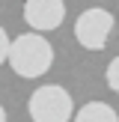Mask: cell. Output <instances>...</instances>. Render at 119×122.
<instances>
[{
	"instance_id": "1",
	"label": "cell",
	"mask_w": 119,
	"mask_h": 122,
	"mask_svg": "<svg viewBox=\"0 0 119 122\" xmlns=\"http://www.w3.org/2000/svg\"><path fill=\"white\" fill-rule=\"evenodd\" d=\"M6 63L12 66V71L18 77L33 81V77H42L54 66V48L42 33H21L18 39L9 42Z\"/></svg>"
},
{
	"instance_id": "2",
	"label": "cell",
	"mask_w": 119,
	"mask_h": 122,
	"mask_svg": "<svg viewBox=\"0 0 119 122\" xmlns=\"http://www.w3.org/2000/svg\"><path fill=\"white\" fill-rule=\"evenodd\" d=\"M27 110L33 122H69L71 113H74V101H71L65 86L48 83V86H39L30 95Z\"/></svg>"
},
{
	"instance_id": "6",
	"label": "cell",
	"mask_w": 119,
	"mask_h": 122,
	"mask_svg": "<svg viewBox=\"0 0 119 122\" xmlns=\"http://www.w3.org/2000/svg\"><path fill=\"white\" fill-rule=\"evenodd\" d=\"M107 86L113 89V92H119V57H113L110 60V66H107Z\"/></svg>"
},
{
	"instance_id": "7",
	"label": "cell",
	"mask_w": 119,
	"mask_h": 122,
	"mask_svg": "<svg viewBox=\"0 0 119 122\" xmlns=\"http://www.w3.org/2000/svg\"><path fill=\"white\" fill-rule=\"evenodd\" d=\"M9 42H12V39L6 36V30L0 27V66L6 63V54H9Z\"/></svg>"
},
{
	"instance_id": "5",
	"label": "cell",
	"mask_w": 119,
	"mask_h": 122,
	"mask_svg": "<svg viewBox=\"0 0 119 122\" xmlns=\"http://www.w3.org/2000/svg\"><path fill=\"white\" fill-rule=\"evenodd\" d=\"M74 122H119V113L107 101H89L74 113Z\"/></svg>"
},
{
	"instance_id": "4",
	"label": "cell",
	"mask_w": 119,
	"mask_h": 122,
	"mask_svg": "<svg viewBox=\"0 0 119 122\" xmlns=\"http://www.w3.org/2000/svg\"><path fill=\"white\" fill-rule=\"evenodd\" d=\"M24 21L36 33L57 30L65 21V3L63 0H27L24 3Z\"/></svg>"
},
{
	"instance_id": "3",
	"label": "cell",
	"mask_w": 119,
	"mask_h": 122,
	"mask_svg": "<svg viewBox=\"0 0 119 122\" xmlns=\"http://www.w3.org/2000/svg\"><path fill=\"white\" fill-rule=\"evenodd\" d=\"M113 15L101 6H92V9L80 12L74 21V39L80 42L86 51H101V48L110 42V33H113Z\"/></svg>"
},
{
	"instance_id": "8",
	"label": "cell",
	"mask_w": 119,
	"mask_h": 122,
	"mask_svg": "<svg viewBox=\"0 0 119 122\" xmlns=\"http://www.w3.org/2000/svg\"><path fill=\"white\" fill-rule=\"evenodd\" d=\"M0 122H6V110H3V104H0Z\"/></svg>"
}]
</instances>
